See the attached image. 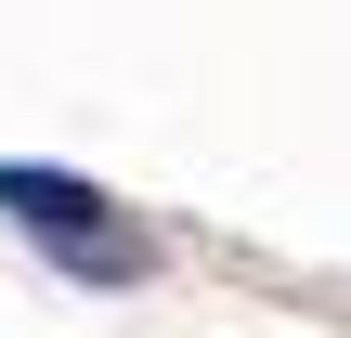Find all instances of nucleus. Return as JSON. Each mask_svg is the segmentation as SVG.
<instances>
[{
    "label": "nucleus",
    "instance_id": "nucleus-1",
    "mask_svg": "<svg viewBox=\"0 0 351 338\" xmlns=\"http://www.w3.org/2000/svg\"><path fill=\"white\" fill-rule=\"evenodd\" d=\"M0 208H13L26 234H52L78 274H143V248H130V234H104V195H91V182H65V169H0Z\"/></svg>",
    "mask_w": 351,
    "mask_h": 338
}]
</instances>
